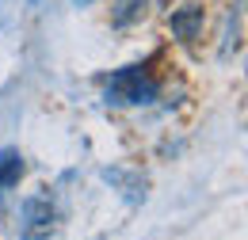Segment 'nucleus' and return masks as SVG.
Here are the masks:
<instances>
[{"label": "nucleus", "mask_w": 248, "mask_h": 240, "mask_svg": "<svg viewBox=\"0 0 248 240\" xmlns=\"http://www.w3.org/2000/svg\"><path fill=\"white\" fill-rule=\"evenodd\" d=\"M58 233V206L50 195H31L19 206V237L23 240H50Z\"/></svg>", "instance_id": "nucleus-2"}, {"label": "nucleus", "mask_w": 248, "mask_h": 240, "mask_svg": "<svg viewBox=\"0 0 248 240\" xmlns=\"http://www.w3.org/2000/svg\"><path fill=\"white\" fill-rule=\"evenodd\" d=\"M160 95V80L149 65H123L111 76H103V99L111 107H145Z\"/></svg>", "instance_id": "nucleus-1"}, {"label": "nucleus", "mask_w": 248, "mask_h": 240, "mask_svg": "<svg viewBox=\"0 0 248 240\" xmlns=\"http://www.w3.org/2000/svg\"><path fill=\"white\" fill-rule=\"evenodd\" d=\"M202 23H206V12H202L199 4H184V8H176V12L168 15V30H172V38H180L184 46H195V42H199Z\"/></svg>", "instance_id": "nucleus-3"}, {"label": "nucleus", "mask_w": 248, "mask_h": 240, "mask_svg": "<svg viewBox=\"0 0 248 240\" xmlns=\"http://www.w3.org/2000/svg\"><path fill=\"white\" fill-rule=\"evenodd\" d=\"M237 34H241V4H237V12L229 15V34H225V46H221V58H229V50H237Z\"/></svg>", "instance_id": "nucleus-7"}, {"label": "nucleus", "mask_w": 248, "mask_h": 240, "mask_svg": "<svg viewBox=\"0 0 248 240\" xmlns=\"http://www.w3.org/2000/svg\"><path fill=\"white\" fill-rule=\"evenodd\" d=\"M23 172H27V164H23V152H19V149H0V191H12V187H19Z\"/></svg>", "instance_id": "nucleus-4"}, {"label": "nucleus", "mask_w": 248, "mask_h": 240, "mask_svg": "<svg viewBox=\"0 0 248 240\" xmlns=\"http://www.w3.org/2000/svg\"><path fill=\"white\" fill-rule=\"evenodd\" d=\"M103 180L115 183V187H123V195L130 202H141L145 198V180L141 176H134V172H123V168H103Z\"/></svg>", "instance_id": "nucleus-6"}, {"label": "nucleus", "mask_w": 248, "mask_h": 240, "mask_svg": "<svg viewBox=\"0 0 248 240\" xmlns=\"http://www.w3.org/2000/svg\"><path fill=\"white\" fill-rule=\"evenodd\" d=\"M73 4H77V8H88V4H95V0H73Z\"/></svg>", "instance_id": "nucleus-8"}, {"label": "nucleus", "mask_w": 248, "mask_h": 240, "mask_svg": "<svg viewBox=\"0 0 248 240\" xmlns=\"http://www.w3.org/2000/svg\"><path fill=\"white\" fill-rule=\"evenodd\" d=\"M149 12V0H111V23L115 27H134Z\"/></svg>", "instance_id": "nucleus-5"}]
</instances>
